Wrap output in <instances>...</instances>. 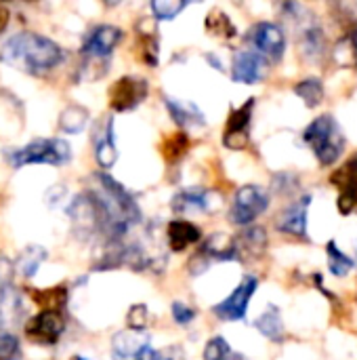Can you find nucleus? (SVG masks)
<instances>
[{
  "instance_id": "20e7f679",
  "label": "nucleus",
  "mask_w": 357,
  "mask_h": 360,
  "mask_svg": "<svg viewBox=\"0 0 357 360\" xmlns=\"http://www.w3.org/2000/svg\"><path fill=\"white\" fill-rule=\"evenodd\" d=\"M267 207H269V194L265 192V188L257 184H246L234 196L229 209V221L234 226L248 228L257 217H261L267 211Z\"/></svg>"
},
{
  "instance_id": "cd10ccee",
  "label": "nucleus",
  "mask_w": 357,
  "mask_h": 360,
  "mask_svg": "<svg viewBox=\"0 0 357 360\" xmlns=\"http://www.w3.org/2000/svg\"><path fill=\"white\" fill-rule=\"evenodd\" d=\"M189 135L183 133V131H177V133H170L164 137L162 141V154L166 158V162H177L181 160L187 152H189Z\"/></svg>"
},
{
  "instance_id": "f257e3e1",
  "label": "nucleus",
  "mask_w": 357,
  "mask_h": 360,
  "mask_svg": "<svg viewBox=\"0 0 357 360\" xmlns=\"http://www.w3.org/2000/svg\"><path fill=\"white\" fill-rule=\"evenodd\" d=\"M0 61L29 76H44L63 61V49L36 32L11 36L0 49Z\"/></svg>"
},
{
  "instance_id": "a19ab883",
  "label": "nucleus",
  "mask_w": 357,
  "mask_h": 360,
  "mask_svg": "<svg viewBox=\"0 0 357 360\" xmlns=\"http://www.w3.org/2000/svg\"><path fill=\"white\" fill-rule=\"evenodd\" d=\"M8 19H11V13H8V8H6L4 4H0V34L6 30V25H8Z\"/></svg>"
},
{
  "instance_id": "5701e85b",
  "label": "nucleus",
  "mask_w": 357,
  "mask_h": 360,
  "mask_svg": "<svg viewBox=\"0 0 357 360\" xmlns=\"http://www.w3.org/2000/svg\"><path fill=\"white\" fill-rule=\"evenodd\" d=\"M255 329L267 338L269 342L282 344L286 340V329H284V321H282V312L278 306H267V310L255 321Z\"/></svg>"
},
{
  "instance_id": "bb28decb",
  "label": "nucleus",
  "mask_w": 357,
  "mask_h": 360,
  "mask_svg": "<svg viewBox=\"0 0 357 360\" xmlns=\"http://www.w3.org/2000/svg\"><path fill=\"white\" fill-rule=\"evenodd\" d=\"M29 297L34 300V304L42 306L44 310H59L63 308L65 300H67V289L65 285H57V287H50V289H29Z\"/></svg>"
},
{
  "instance_id": "4c0bfd02",
  "label": "nucleus",
  "mask_w": 357,
  "mask_h": 360,
  "mask_svg": "<svg viewBox=\"0 0 357 360\" xmlns=\"http://www.w3.org/2000/svg\"><path fill=\"white\" fill-rule=\"evenodd\" d=\"M170 312H173L175 323H177V325H181V327L191 325V323H194V319H196V310H194L191 306L183 304V302H173Z\"/></svg>"
},
{
  "instance_id": "4468645a",
  "label": "nucleus",
  "mask_w": 357,
  "mask_h": 360,
  "mask_svg": "<svg viewBox=\"0 0 357 360\" xmlns=\"http://www.w3.org/2000/svg\"><path fill=\"white\" fill-rule=\"evenodd\" d=\"M221 205V196L206 188H187L175 194L170 207L179 215L187 213H210Z\"/></svg>"
},
{
  "instance_id": "72a5a7b5",
  "label": "nucleus",
  "mask_w": 357,
  "mask_h": 360,
  "mask_svg": "<svg viewBox=\"0 0 357 360\" xmlns=\"http://www.w3.org/2000/svg\"><path fill=\"white\" fill-rule=\"evenodd\" d=\"M330 184L345 190L349 186H356L357 184V152L343 165L339 167L332 175H330Z\"/></svg>"
},
{
  "instance_id": "6ab92c4d",
  "label": "nucleus",
  "mask_w": 357,
  "mask_h": 360,
  "mask_svg": "<svg viewBox=\"0 0 357 360\" xmlns=\"http://www.w3.org/2000/svg\"><path fill=\"white\" fill-rule=\"evenodd\" d=\"M137 51L139 59L149 68H156L160 61V38L154 17H143L137 23Z\"/></svg>"
},
{
  "instance_id": "58836bf2",
  "label": "nucleus",
  "mask_w": 357,
  "mask_h": 360,
  "mask_svg": "<svg viewBox=\"0 0 357 360\" xmlns=\"http://www.w3.org/2000/svg\"><path fill=\"white\" fill-rule=\"evenodd\" d=\"M151 360H187L185 359V352L181 346H170V348H164V350H156L154 359Z\"/></svg>"
},
{
  "instance_id": "f704fd0d",
  "label": "nucleus",
  "mask_w": 357,
  "mask_h": 360,
  "mask_svg": "<svg viewBox=\"0 0 357 360\" xmlns=\"http://www.w3.org/2000/svg\"><path fill=\"white\" fill-rule=\"evenodd\" d=\"M149 321H151V316H149V310H147L145 304H135V306L128 310V314H126L128 331L141 333V331H145V329L149 327Z\"/></svg>"
},
{
  "instance_id": "a878e982",
  "label": "nucleus",
  "mask_w": 357,
  "mask_h": 360,
  "mask_svg": "<svg viewBox=\"0 0 357 360\" xmlns=\"http://www.w3.org/2000/svg\"><path fill=\"white\" fill-rule=\"evenodd\" d=\"M88 110L84 105H78V103H72L67 105L61 114H59V129L63 133H80L86 122H88Z\"/></svg>"
},
{
  "instance_id": "c9c22d12",
  "label": "nucleus",
  "mask_w": 357,
  "mask_h": 360,
  "mask_svg": "<svg viewBox=\"0 0 357 360\" xmlns=\"http://www.w3.org/2000/svg\"><path fill=\"white\" fill-rule=\"evenodd\" d=\"M337 209L341 215H353L357 213V184L356 186H349L345 190H341L339 198H337Z\"/></svg>"
},
{
  "instance_id": "dca6fc26",
  "label": "nucleus",
  "mask_w": 357,
  "mask_h": 360,
  "mask_svg": "<svg viewBox=\"0 0 357 360\" xmlns=\"http://www.w3.org/2000/svg\"><path fill=\"white\" fill-rule=\"evenodd\" d=\"M267 230L263 226H248L244 228L236 238H234V251H236V259L240 262H252L263 257L265 249H267Z\"/></svg>"
},
{
  "instance_id": "f03ea898",
  "label": "nucleus",
  "mask_w": 357,
  "mask_h": 360,
  "mask_svg": "<svg viewBox=\"0 0 357 360\" xmlns=\"http://www.w3.org/2000/svg\"><path fill=\"white\" fill-rule=\"evenodd\" d=\"M303 141L311 148L322 167H332L343 156L347 146L345 133L332 114H322L314 118L303 131Z\"/></svg>"
},
{
  "instance_id": "aec40b11",
  "label": "nucleus",
  "mask_w": 357,
  "mask_h": 360,
  "mask_svg": "<svg viewBox=\"0 0 357 360\" xmlns=\"http://www.w3.org/2000/svg\"><path fill=\"white\" fill-rule=\"evenodd\" d=\"M164 105H166V112L170 114L173 122H175L177 127H181V129L206 124L204 112H202L196 103H191V101H183V99H177V97L164 95Z\"/></svg>"
},
{
  "instance_id": "79ce46f5",
  "label": "nucleus",
  "mask_w": 357,
  "mask_h": 360,
  "mask_svg": "<svg viewBox=\"0 0 357 360\" xmlns=\"http://www.w3.org/2000/svg\"><path fill=\"white\" fill-rule=\"evenodd\" d=\"M72 360H86V359H84V356H78V354H76V356H72Z\"/></svg>"
},
{
  "instance_id": "9d476101",
  "label": "nucleus",
  "mask_w": 357,
  "mask_h": 360,
  "mask_svg": "<svg viewBox=\"0 0 357 360\" xmlns=\"http://www.w3.org/2000/svg\"><path fill=\"white\" fill-rule=\"evenodd\" d=\"M236 251H234V238L227 234H213L204 240V245L198 249V253L189 262V272L194 276L206 272L213 262H234Z\"/></svg>"
},
{
  "instance_id": "1a4fd4ad",
  "label": "nucleus",
  "mask_w": 357,
  "mask_h": 360,
  "mask_svg": "<svg viewBox=\"0 0 357 360\" xmlns=\"http://www.w3.org/2000/svg\"><path fill=\"white\" fill-rule=\"evenodd\" d=\"M259 289V278L257 276H250L246 274L240 285L231 291L229 297H225L223 302H219L215 308H213V314L225 323H236V321H244L246 312H248V304L252 300V295L257 293Z\"/></svg>"
},
{
  "instance_id": "ddd939ff",
  "label": "nucleus",
  "mask_w": 357,
  "mask_h": 360,
  "mask_svg": "<svg viewBox=\"0 0 357 360\" xmlns=\"http://www.w3.org/2000/svg\"><path fill=\"white\" fill-rule=\"evenodd\" d=\"M309 207H311V194L301 196L292 205H288L276 219V228L282 234H290L299 240H309L307 221H309Z\"/></svg>"
},
{
  "instance_id": "0eeeda50",
  "label": "nucleus",
  "mask_w": 357,
  "mask_h": 360,
  "mask_svg": "<svg viewBox=\"0 0 357 360\" xmlns=\"http://www.w3.org/2000/svg\"><path fill=\"white\" fill-rule=\"evenodd\" d=\"M149 95V84L141 76H122L109 86V108L114 112H130Z\"/></svg>"
},
{
  "instance_id": "ea45409f",
  "label": "nucleus",
  "mask_w": 357,
  "mask_h": 360,
  "mask_svg": "<svg viewBox=\"0 0 357 360\" xmlns=\"http://www.w3.org/2000/svg\"><path fill=\"white\" fill-rule=\"evenodd\" d=\"M11 276H13V266H11V262L4 259V257L0 255V289L8 287Z\"/></svg>"
},
{
  "instance_id": "7c9ffc66",
  "label": "nucleus",
  "mask_w": 357,
  "mask_h": 360,
  "mask_svg": "<svg viewBox=\"0 0 357 360\" xmlns=\"http://www.w3.org/2000/svg\"><path fill=\"white\" fill-rule=\"evenodd\" d=\"M335 59L343 68H357V25L347 36L341 38L335 51Z\"/></svg>"
},
{
  "instance_id": "6e6552de",
  "label": "nucleus",
  "mask_w": 357,
  "mask_h": 360,
  "mask_svg": "<svg viewBox=\"0 0 357 360\" xmlns=\"http://www.w3.org/2000/svg\"><path fill=\"white\" fill-rule=\"evenodd\" d=\"M257 99L248 97L240 108H234L227 116L225 131H223V146L227 150H244L250 143V127H252V112Z\"/></svg>"
},
{
  "instance_id": "e433bc0d",
  "label": "nucleus",
  "mask_w": 357,
  "mask_h": 360,
  "mask_svg": "<svg viewBox=\"0 0 357 360\" xmlns=\"http://www.w3.org/2000/svg\"><path fill=\"white\" fill-rule=\"evenodd\" d=\"M21 359V344L13 333H0V360Z\"/></svg>"
},
{
  "instance_id": "39448f33",
  "label": "nucleus",
  "mask_w": 357,
  "mask_h": 360,
  "mask_svg": "<svg viewBox=\"0 0 357 360\" xmlns=\"http://www.w3.org/2000/svg\"><path fill=\"white\" fill-rule=\"evenodd\" d=\"M67 215L72 219L74 234H78L80 238H90L95 234H103V215H101L99 202L93 192L76 196L67 209Z\"/></svg>"
},
{
  "instance_id": "a211bd4d",
  "label": "nucleus",
  "mask_w": 357,
  "mask_h": 360,
  "mask_svg": "<svg viewBox=\"0 0 357 360\" xmlns=\"http://www.w3.org/2000/svg\"><path fill=\"white\" fill-rule=\"evenodd\" d=\"M27 308L21 293L8 285L0 289V333H11V329L19 327L25 321Z\"/></svg>"
},
{
  "instance_id": "2eb2a0df",
  "label": "nucleus",
  "mask_w": 357,
  "mask_h": 360,
  "mask_svg": "<svg viewBox=\"0 0 357 360\" xmlns=\"http://www.w3.org/2000/svg\"><path fill=\"white\" fill-rule=\"evenodd\" d=\"M267 63L269 61L255 49H242L231 59V78L242 84H255L263 80Z\"/></svg>"
},
{
  "instance_id": "9b49d317",
  "label": "nucleus",
  "mask_w": 357,
  "mask_h": 360,
  "mask_svg": "<svg viewBox=\"0 0 357 360\" xmlns=\"http://www.w3.org/2000/svg\"><path fill=\"white\" fill-rule=\"evenodd\" d=\"M122 38H124V32L120 27L109 25V23L97 25L86 34L82 42V55L90 61H103L114 53V49L122 42Z\"/></svg>"
},
{
  "instance_id": "7ed1b4c3",
  "label": "nucleus",
  "mask_w": 357,
  "mask_h": 360,
  "mask_svg": "<svg viewBox=\"0 0 357 360\" xmlns=\"http://www.w3.org/2000/svg\"><path fill=\"white\" fill-rule=\"evenodd\" d=\"M72 158V148L65 139H34L32 143L17 148V150H6V160L13 169H21L25 165H50V167H61L69 162Z\"/></svg>"
},
{
  "instance_id": "423d86ee",
  "label": "nucleus",
  "mask_w": 357,
  "mask_h": 360,
  "mask_svg": "<svg viewBox=\"0 0 357 360\" xmlns=\"http://www.w3.org/2000/svg\"><path fill=\"white\" fill-rule=\"evenodd\" d=\"M248 44L267 61H280L286 53V34L278 23L259 21L246 34Z\"/></svg>"
},
{
  "instance_id": "f8f14e48",
  "label": "nucleus",
  "mask_w": 357,
  "mask_h": 360,
  "mask_svg": "<svg viewBox=\"0 0 357 360\" xmlns=\"http://www.w3.org/2000/svg\"><path fill=\"white\" fill-rule=\"evenodd\" d=\"M65 331V319L59 310H42L25 323V335L34 344L53 346Z\"/></svg>"
},
{
  "instance_id": "4be33fe9",
  "label": "nucleus",
  "mask_w": 357,
  "mask_h": 360,
  "mask_svg": "<svg viewBox=\"0 0 357 360\" xmlns=\"http://www.w3.org/2000/svg\"><path fill=\"white\" fill-rule=\"evenodd\" d=\"M149 346V340L137 331L116 333L112 340V356L114 360H139L143 348Z\"/></svg>"
},
{
  "instance_id": "412c9836",
  "label": "nucleus",
  "mask_w": 357,
  "mask_h": 360,
  "mask_svg": "<svg viewBox=\"0 0 357 360\" xmlns=\"http://www.w3.org/2000/svg\"><path fill=\"white\" fill-rule=\"evenodd\" d=\"M202 238V232L196 224L187 219H173L166 226V245L173 253H181L187 247L196 245Z\"/></svg>"
},
{
  "instance_id": "2f4dec72",
  "label": "nucleus",
  "mask_w": 357,
  "mask_h": 360,
  "mask_svg": "<svg viewBox=\"0 0 357 360\" xmlns=\"http://www.w3.org/2000/svg\"><path fill=\"white\" fill-rule=\"evenodd\" d=\"M204 360H246L240 352H234L231 346L227 344V340L223 335H215L206 348H204V354H202Z\"/></svg>"
},
{
  "instance_id": "b1692460",
  "label": "nucleus",
  "mask_w": 357,
  "mask_h": 360,
  "mask_svg": "<svg viewBox=\"0 0 357 360\" xmlns=\"http://www.w3.org/2000/svg\"><path fill=\"white\" fill-rule=\"evenodd\" d=\"M295 95L307 105V108H320L322 105V101H324V95H326V91H324V82L320 80V78H303V80H299L297 84H295Z\"/></svg>"
},
{
  "instance_id": "f3484780",
  "label": "nucleus",
  "mask_w": 357,
  "mask_h": 360,
  "mask_svg": "<svg viewBox=\"0 0 357 360\" xmlns=\"http://www.w3.org/2000/svg\"><path fill=\"white\" fill-rule=\"evenodd\" d=\"M93 146H95V160L101 169H112L118 160V148H116V135H114V118L107 116L101 120L93 133Z\"/></svg>"
},
{
  "instance_id": "473e14b6",
  "label": "nucleus",
  "mask_w": 357,
  "mask_h": 360,
  "mask_svg": "<svg viewBox=\"0 0 357 360\" xmlns=\"http://www.w3.org/2000/svg\"><path fill=\"white\" fill-rule=\"evenodd\" d=\"M185 6H187V2H183V0H151L149 2V8H151L156 21H170Z\"/></svg>"
},
{
  "instance_id": "c85d7f7f",
  "label": "nucleus",
  "mask_w": 357,
  "mask_h": 360,
  "mask_svg": "<svg viewBox=\"0 0 357 360\" xmlns=\"http://www.w3.org/2000/svg\"><path fill=\"white\" fill-rule=\"evenodd\" d=\"M326 257H328V268H330V272H332L335 276H339V278L347 276V274L356 268L357 264L353 257H349L347 253H343V251L339 249V245H337L335 240H330V243L326 245Z\"/></svg>"
},
{
  "instance_id": "c756f323",
  "label": "nucleus",
  "mask_w": 357,
  "mask_h": 360,
  "mask_svg": "<svg viewBox=\"0 0 357 360\" xmlns=\"http://www.w3.org/2000/svg\"><path fill=\"white\" fill-rule=\"evenodd\" d=\"M44 259H46V249H42V247H38V245H32V247H27V249L21 253V257L17 259V266H15V268H17V272H19L23 278H32Z\"/></svg>"
},
{
  "instance_id": "393cba45",
  "label": "nucleus",
  "mask_w": 357,
  "mask_h": 360,
  "mask_svg": "<svg viewBox=\"0 0 357 360\" xmlns=\"http://www.w3.org/2000/svg\"><path fill=\"white\" fill-rule=\"evenodd\" d=\"M204 27L210 36H219V38H236L238 30L231 21V17L221 11V8H213L204 21Z\"/></svg>"
}]
</instances>
